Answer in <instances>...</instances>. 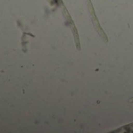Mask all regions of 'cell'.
I'll return each instance as SVG.
<instances>
[{"label":"cell","mask_w":133,"mask_h":133,"mask_svg":"<svg viewBox=\"0 0 133 133\" xmlns=\"http://www.w3.org/2000/svg\"><path fill=\"white\" fill-rule=\"evenodd\" d=\"M59 1V6L61 10V12L64 17V18L66 19V23L68 24V25L70 26V28L73 33V35H74V38H75V45H76V48L78 49V50H80L81 49V45H80V42H79V37H78V31H77V28L75 25V23L74 21H72L68 11L66 10L65 6L63 5V1L62 0H58Z\"/></svg>","instance_id":"cell-1"},{"label":"cell","mask_w":133,"mask_h":133,"mask_svg":"<svg viewBox=\"0 0 133 133\" xmlns=\"http://www.w3.org/2000/svg\"><path fill=\"white\" fill-rule=\"evenodd\" d=\"M86 3H87V7H88L89 13V14L91 16V19H92V24L94 25V28H95L96 31H97V33L99 34V35L102 38V39L105 42H108V38H107L105 32L103 31V28H101L99 23V21H98V19L96 17V14H95L94 9H93V6L92 4L91 0H86Z\"/></svg>","instance_id":"cell-2"},{"label":"cell","mask_w":133,"mask_h":133,"mask_svg":"<svg viewBox=\"0 0 133 133\" xmlns=\"http://www.w3.org/2000/svg\"><path fill=\"white\" fill-rule=\"evenodd\" d=\"M128 102H129V103H133V97L130 98L129 100H128Z\"/></svg>","instance_id":"cell-3"},{"label":"cell","mask_w":133,"mask_h":133,"mask_svg":"<svg viewBox=\"0 0 133 133\" xmlns=\"http://www.w3.org/2000/svg\"><path fill=\"white\" fill-rule=\"evenodd\" d=\"M48 1H49V2L50 3H51V0H48Z\"/></svg>","instance_id":"cell-4"}]
</instances>
